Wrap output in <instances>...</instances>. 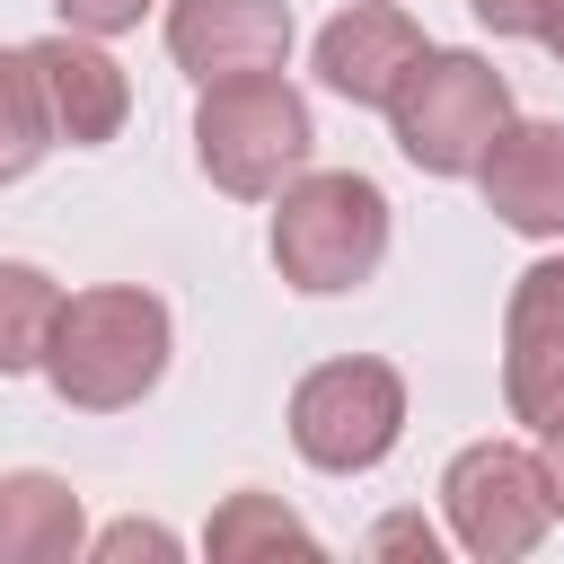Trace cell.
Wrapping results in <instances>:
<instances>
[{
	"label": "cell",
	"instance_id": "cell-6",
	"mask_svg": "<svg viewBox=\"0 0 564 564\" xmlns=\"http://www.w3.org/2000/svg\"><path fill=\"white\" fill-rule=\"evenodd\" d=\"M441 502H449L458 546H467V555H485V564L529 555V546L546 538V520H555L546 458H529L520 441H476V449H458V458H449V476H441Z\"/></svg>",
	"mask_w": 564,
	"mask_h": 564
},
{
	"label": "cell",
	"instance_id": "cell-21",
	"mask_svg": "<svg viewBox=\"0 0 564 564\" xmlns=\"http://www.w3.org/2000/svg\"><path fill=\"white\" fill-rule=\"evenodd\" d=\"M538 44H546V53H555V62H564V0H555V9H546V26H538Z\"/></svg>",
	"mask_w": 564,
	"mask_h": 564
},
{
	"label": "cell",
	"instance_id": "cell-3",
	"mask_svg": "<svg viewBox=\"0 0 564 564\" xmlns=\"http://www.w3.org/2000/svg\"><path fill=\"white\" fill-rule=\"evenodd\" d=\"M308 141H317V132H308V106H300V88L273 79V70L212 79L203 106H194V159H203V176H212L220 194H238V203L282 194V176H300Z\"/></svg>",
	"mask_w": 564,
	"mask_h": 564
},
{
	"label": "cell",
	"instance_id": "cell-7",
	"mask_svg": "<svg viewBox=\"0 0 564 564\" xmlns=\"http://www.w3.org/2000/svg\"><path fill=\"white\" fill-rule=\"evenodd\" d=\"M502 397L520 423H564V256L529 264L511 282V317H502Z\"/></svg>",
	"mask_w": 564,
	"mask_h": 564
},
{
	"label": "cell",
	"instance_id": "cell-1",
	"mask_svg": "<svg viewBox=\"0 0 564 564\" xmlns=\"http://www.w3.org/2000/svg\"><path fill=\"white\" fill-rule=\"evenodd\" d=\"M167 370V308L132 282H106V291H79L62 300L53 317V344H44V379L62 405L79 414H115V405H141Z\"/></svg>",
	"mask_w": 564,
	"mask_h": 564
},
{
	"label": "cell",
	"instance_id": "cell-5",
	"mask_svg": "<svg viewBox=\"0 0 564 564\" xmlns=\"http://www.w3.org/2000/svg\"><path fill=\"white\" fill-rule=\"evenodd\" d=\"M397 432H405V379L388 361H361L352 352V361H326V370H308L291 388V441L326 476L379 467L397 449Z\"/></svg>",
	"mask_w": 564,
	"mask_h": 564
},
{
	"label": "cell",
	"instance_id": "cell-18",
	"mask_svg": "<svg viewBox=\"0 0 564 564\" xmlns=\"http://www.w3.org/2000/svg\"><path fill=\"white\" fill-rule=\"evenodd\" d=\"M97 555H176V538H167V529H150V520H123V529H106V538H97Z\"/></svg>",
	"mask_w": 564,
	"mask_h": 564
},
{
	"label": "cell",
	"instance_id": "cell-4",
	"mask_svg": "<svg viewBox=\"0 0 564 564\" xmlns=\"http://www.w3.org/2000/svg\"><path fill=\"white\" fill-rule=\"evenodd\" d=\"M388 123H397V150L423 176H476L485 150H494V132L511 123V88L476 53H423L414 79L397 88Z\"/></svg>",
	"mask_w": 564,
	"mask_h": 564
},
{
	"label": "cell",
	"instance_id": "cell-12",
	"mask_svg": "<svg viewBox=\"0 0 564 564\" xmlns=\"http://www.w3.org/2000/svg\"><path fill=\"white\" fill-rule=\"evenodd\" d=\"M79 555V494L44 467L0 476V564H62Z\"/></svg>",
	"mask_w": 564,
	"mask_h": 564
},
{
	"label": "cell",
	"instance_id": "cell-8",
	"mask_svg": "<svg viewBox=\"0 0 564 564\" xmlns=\"http://www.w3.org/2000/svg\"><path fill=\"white\" fill-rule=\"evenodd\" d=\"M423 53L432 44L397 0H352V9H335L317 26V79L335 97H352V106H397V88L414 79Z\"/></svg>",
	"mask_w": 564,
	"mask_h": 564
},
{
	"label": "cell",
	"instance_id": "cell-17",
	"mask_svg": "<svg viewBox=\"0 0 564 564\" xmlns=\"http://www.w3.org/2000/svg\"><path fill=\"white\" fill-rule=\"evenodd\" d=\"M467 9H476V18L494 26V35H538L555 0H467Z\"/></svg>",
	"mask_w": 564,
	"mask_h": 564
},
{
	"label": "cell",
	"instance_id": "cell-20",
	"mask_svg": "<svg viewBox=\"0 0 564 564\" xmlns=\"http://www.w3.org/2000/svg\"><path fill=\"white\" fill-rule=\"evenodd\" d=\"M546 494H555V520H564V423H546Z\"/></svg>",
	"mask_w": 564,
	"mask_h": 564
},
{
	"label": "cell",
	"instance_id": "cell-16",
	"mask_svg": "<svg viewBox=\"0 0 564 564\" xmlns=\"http://www.w3.org/2000/svg\"><path fill=\"white\" fill-rule=\"evenodd\" d=\"M53 9H62L79 35H123V26H141L150 0H53Z\"/></svg>",
	"mask_w": 564,
	"mask_h": 564
},
{
	"label": "cell",
	"instance_id": "cell-10",
	"mask_svg": "<svg viewBox=\"0 0 564 564\" xmlns=\"http://www.w3.org/2000/svg\"><path fill=\"white\" fill-rule=\"evenodd\" d=\"M26 62H35V88H44L53 141L97 150V141H115V132H123L132 88H123V70H115L97 44H79V35H44V44H26Z\"/></svg>",
	"mask_w": 564,
	"mask_h": 564
},
{
	"label": "cell",
	"instance_id": "cell-11",
	"mask_svg": "<svg viewBox=\"0 0 564 564\" xmlns=\"http://www.w3.org/2000/svg\"><path fill=\"white\" fill-rule=\"evenodd\" d=\"M485 212L520 238H564V123H502L485 150Z\"/></svg>",
	"mask_w": 564,
	"mask_h": 564
},
{
	"label": "cell",
	"instance_id": "cell-13",
	"mask_svg": "<svg viewBox=\"0 0 564 564\" xmlns=\"http://www.w3.org/2000/svg\"><path fill=\"white\" fill-rule=\"evenodd\" d=\"M53 317H62V291H53V273H35V264H0V379H18V370H44Z\"/></svg>",
	"mask_w": 564,
	"mask_h": 564
},
{
	"label": "cell",
	"instance_id": "cell-9",
	"mask_svg": "<svg viewBox=\"0 0 564 564\" xmlns=\"http://www.w3.org/2000/svg\"><path fill=\"white\" fill-rule=\"evenodd\" d=\"M167 53L203 88L212 79H247V70H282L291 9L282 0H167Z\"/></svg>",
	"mask_w": 564,
	"mask_h": 564
},
{
	"label": "cell",
	"instance_id": "cell-15",
	"mask_svg": "<svg viewBox=\"0 0 564 564\" xmlns=\"http://www.w3.org/2000/svg\"><path fill=\"white\" fill-rule=\"evenodd\" d=\"M282 546L308 555L317 538H308L273 494H229V502L212 511V555H220V564H238V555H282Z\"/></svg>",
	"mask_w": 564,
	"mask_h": 564
},
{
	"label": "cell",
	"instance_id": "cell-19",
	"mask_svg": "<svg viewBox=\"0 0 564 564\" xmlns=\"http://www.w3.org/2000/svg\"><path fill=\"white\" fill-rule=\"evenodd\" d=\"M370 546H379V555H423V564L441 555V538H432L423 520H379V529H370Z\"/></svg>",
	"mask_w": 564,
	"mask_h": 564
},
{
	"label": "cell",
	"instance_id": "cell-14",
	"mask_svg": "<svg viewBox=\"0 0 564 564\" xmlns=\"http://www.w3.org/2000/svg\"><path fill=\"white\" fill-rule=\"evenodd\" d=\"M44 150H53V115H44L35 62H26V53H0V185L26 176Z\"/></svg>",
	"mask_w": 564,
	"mask_h": 564
},
{
	"label": "cell",
	"instance_id": "cell-2",
	"mask_svg": "<svg viewBox=\"0 0 564 564\" xmlns=\"http://www.w3.org/2000/svg\"><path fill=\"white\" fill-rule=\"evenodd\" d=\"M388 256V194L352 167H317L300 185H282L273 212V264L291 291H361Z\"/></svg>",
	"mask_w": 564,
	"mask_h": 564
}]
</instances>
